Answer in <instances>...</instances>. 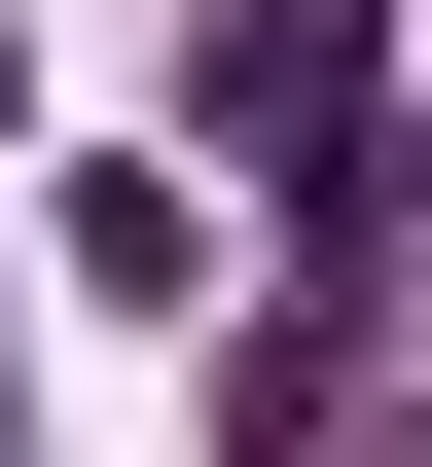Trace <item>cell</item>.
I'll return each mask as SVG.
<instances>
[{"label": "cell", "instance_id": "6da1fadb", "mask_svg": "<svg viewBox=\"0 0 432 467\" xmlns=\"http://www.w3.org/2000/svg\"><path fill=\"white\" fill-rule=\"evenodd\" d=\"M216 109H252V180H289V216H361V0H252Z\"/></svg>", "mask_w": 432, "mask_h": 467}]
</instances>
